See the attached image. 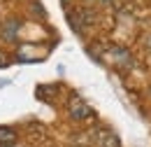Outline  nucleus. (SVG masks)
Returning a JSON list of instances; mask_svg holds the SVG:
<instances>
[{
  "label": "nucleus",
  "mask_w": 151,
  "mask_h": 147,
  "mask_svg": "<svg viewBox=\"0 0 151 147\" xmlns=\"http://www.w3.org/2000/svg\"><path fill=\"white\" fill-rule=\"evenodd\" d=\"M65 112H68V117L72 119V122H77V124H84V122H91L95 114L93 110H91V105L81 98V96H77V93H72L70 98H68V105H65Z\"/></svg>",
  "instance_id": "f257e3e1"
},
{
  "label": "nucleus",
  "mask_w": 151,
  "mask_h": 147,
  "mask_svg": "<svg viewBox=\"0 0 151 147\" xmlns=\"http://www.w3.org/2000/svg\"><path fill=\"white\" fill-rule=\"evenodd\" d=\"M19 31H21V21L19 19H7V21L2 23V37L9 40V42L19 37Z\"/></svg>",
  "instance_id": "20e7f679"
},
{
  "label": "nucleus",
  "mask_w": 151,
  "mask_h": 147,
  "mask_svg": "<svg viewBox=\"0 0 151 147\" xmlns=\"http://www.w3.org/2000/svg\"><path fill=\"white\" fill-rule=\"evenodd\" d=\"M107 58L112 61L116 68H123V70H130L132 65H135V61H132V56L128 49H123V47H119V44H109L107 49Z\"/></svg>",
  "instance_id": "f03ea898"
},
{
  "label": "nucleus",
  "mask_w": 151,
  "mask_h": 147,
  "mask_svg": "<svg viewBox=\"0 0 151 147\" xmlns=\"http://www.w3.org/2000/svg\"><path fill=\"white\" fill-rule=\"evenodd\" d=\"M95 147H123V145L112 129H98L95 131Z\"/></svg>",
  "instance_id": "7ed1b4c3"
},
{
  "label": "nucleus",
  "mask_w": 151,
  "mask_h": 147,
  "mask_svg": "<svg viewBox=\"0 0 151 147\" xmlns=\"http://www.w3.org/2000/svg\"><path fill=\"white\" fill-rule=\"evenodd\" d=\"M17 145V131L9 126H0V147H12Z\"/></svg>",
  "instance_id": "39448f33"
},
{
  "label": "nucleus",
  "mask_w": 151,
  "mask_h": 147,
  "mask_svg": "<svg viewBox=\"0 0 151 147\" xmlns=\"http://www.w3.org/2000/svg\"><path fill=\"white\" fill-rule=\"evenodd\" d=\"M144 44H147V52H149V54H151V33H149V35H147V40H144Z\"/></svg>",
  "instance_id": "0eeeda50"
},
{
  "label": "nucleus",
  "mask_w": 151,
  "mask_h": 147,
  "mask_svg": "<svg viewBox=\"0 0 151 147\" xmlns=\"http://www.w3.org/2000/svg\"><path fill=\"white\" fill-rule=\"evenodd\" d=\"M5 65H9V58L5 52H0V68H5Z\"/></svg>",
  "instance_id": "423d86ee"
}]
</instances>
